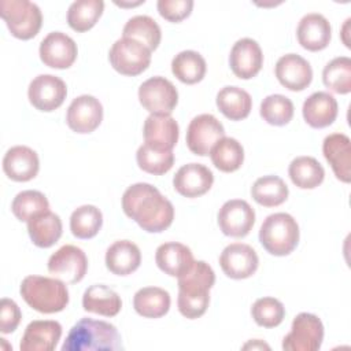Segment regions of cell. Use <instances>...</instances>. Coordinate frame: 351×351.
<instances>
[{"label":"cell","mask_w":351,"mask_h":351,"mask_svg":"<svg viewBox=\"0 0 351 351\" xmlns=\"http://www.w3.org/2000/svg\"><path fill=\"white\" fill-rule=\"evenodd\" d=\"M122 210L148 233L166 230L174 219V207L159 189L148 182H136L122 195Z\"/></svg>","instance_id":"obj_1"},{"label":"cell","mask_w":351,"mask_h":351,"mask_svg":"<svg viewBox=\"0 0 351 351\" xmlns=\"http://www.w3.org/2000/svg\"><path fill=\"white\" fill-rule=\"evenodd\" d=\"M215 284V273L204 261H195L186 273L178 277L177 306L188 319L202 317L210 303V289Z\"/></svg>","instance_id":"obj_2"},{"label":"cell","mask_w":351,"mask_h":351,"mask_svg":"<svg viewBox=\"0 0 351 351\" xmlns=\"http://www.w3.org/2000/svg\"><path fill=\"white\" fill-rule=\"evenodd\" d=\"M118 329L106 321L81 318L62 344V351H118L122 350Z\"/></svg>","instance_id":"obj_3"},{"label":"cell","mask_w":351,"mask_h":351,"mask_svg":"<svg viewBox=\"0 0 351 351\" xmlns=\"http://www.w3.org/2000/svg\"><path fill=\"white\" fill-rule=\"evenodd\" d=\"M23 300L36 311L53 314L69 304V289L64 281L44 276H26L19 288Z\"/></svg>","instance_id":"obj_4"},{"label":"cell","mask_w":351,"mask_h":351,"mask_svg":"<svg viewBox=\"0 0 351 351\" xmlns=\"http://www.w3.org/2000/svg\"><path fill=\"white\" fill-rule=\"evenodd\" d=\"M299 225L288 213H274L266 217L259 229L262 247L274 256L289 255L299 243Z\"/></svg>","instance_id":"obj_5"},{"label":"cell","mask_w":351,"mask_h":351,"mask_svg":"<svg viewBox=\"0 0 351 351\" xmlns=\"http://www.w3.org/2000/svg\"><path fill=\"white\" fill-rule=\"evenodd\" d=\"M0 15L10 33L19 40L36 37L43 25L40 7L29 0H1Z\"/></svg>","instance_id":"obj_6"},{"label":"cell","mask_w":351,"mask_h":351,"mask_svg":"<svg viewBox=\"0 0 351 351\" xmlns=\"http://www.w3.org/2000/svg\"><path fill=\"white\" fill-rule=\"evenodd\" d=\"M151 51L141 43L122 37L117 40L108 52V60L115 71L134 77L145 71L151 63Z\"/></svg>","instance_id":"obj_7"},{"label":"cell","mask_w":351,"mask_h":351,"mask_svg":"<svg viewBox=\"0 0 351 351\" xmlns=\"http://www.w3.org/2000/svg\"><path fill=\"white\" fill-rule=\"evenodd\" d=\"M324 340V324L311 313H299L293 321L289 333L282 340L285 351H315Z\"/></svg>","instance_id":"obj_8"},{"label":"cell","mask_w":351,"mask_h":351,"mask_svg":"<svg viewBox=\"0 0 351 351\" xmlns=\"http://www.w3.org/2000/svg\"><path fill=\"white\" fill-rule=\"evenodd\" d=\"M138 101L149 114L170 115L178 103V92L171 81L156 75L140 85Z\"/></svg>","instance_id":"obj_9"},{"label":"cell","mask_w":351,"mask_h":351,"mask_svg":"<svg viewBox=\"0 0 351 351\" xmlns=\"http://www.w3.org/2000/svg\"><path fill=\"white\" fill-rule=\"evenodd\" d=\"M222 137H225L223 125L213 114H200L189 122L185 140L192 154L207 156Z\"/></svg>","instance_id":"obj_10"},{"label":"cell","mask_w":351,"mask_h":351,"mask_svg":"<svg viewBox=\"0 0 351 351\" xmlns=\"http://www.w3.org/2000/svg\"><path fill=\"white\" fill-rule=\"evenodd\" d=\"M88 270V258L85 252L73 244H66L53 252L48 259V271L67 282H80Z\"/></svg>","instance_id":"obj_11"},{"label":"cell","mask_w":351,"mask_h":351,"mask_svg":"<svg viewBox=\"0 0 351 351\" xmlns=\"http://www.w3.org/2000/svg\"><path fill=\"white\" fill-rule=\"evenodd\" d=\"M67 96L64 81L52 74H40L32 80L27 89L30 104L44 112L59 108Z\"/></svg>","instance_id":"obj_12"},{"label":"cell","mask_w":351,"mask_h":351,"mask_svg":"<svg viewBox=\"0 0 351 351\" xmlns=\"http://www.w3.org/2000/svg\"><path fill=\"white\" fill-rule=\"evenodd\" d=\"M217 218L218 226L225 236L240 239L251 232L255 223V211L248 202L230 199L222 204Z\"/></svg>","instance_id":"obj_13"},{"label":"cell","mask_w":351,"mask_h":351,"mask_svg":"<svg viewBox=\"0 0 351 351\" xmlns=\"http://www.w3.org/2000/svg\"><path fill=\"white\" fill-rule=\"evenodd\" d=\"M41 62L51 69H69L77 59L78 48L75 41L62 32L48 33L38 48Z\"/></svg>","instance_id":"obj_14"},{"label":"cell","mask_w":351,"mask_h":351,"mask_svg":"<svg viewBox=\"0 0 351 351\" xmlns=\"http://www.w3.org/2000/svg\"><path fill=\"white\" fill-rule=\"evenodd\" d=\"M222 271L233 280H244L255 274L259 266L256 251L244 243H232L226 245L219 255Z\"/></svg>","instance_id":"obj_15"},{"label":"cell","mask_w":351,"mask_h":351,"mask_svg":"<svg viewBox=\"0 0 351 351\" xmlns=\"http://www.w3.org/2000/svg\"><path fill=\"white\" fill-rule=\"evenodd\" d=\"M103 121V106L92 95H81L75 97L66 112L67 126L80 134L92 133Z\"/></svg>","instance_id":"obj_16"},{"label":"cell","mask_w":351,"mask_h":351,"mask_svg":"<svg viewBox=\"0 0 351 351\" xmlns=\"http://www.w3.org/2000/svg\"><path fill=\"white\" fill-rule=\"evenodd\" d=\"M263 64V53L259 44L248 37L237 40L229 55V66L232 73L240 80L255 77Z\"/></svg>","instance_id":"obj_17"},{"label":"cell","mask_w":351,"mask_h":351,"mask_svg":"<svg viewBox=\"0 0 351 351\" xmlns=\"http://www.w3.org/2000/svg\"><path fill=\"white\" fill-rule=\"evenodd\" d=\"M214 184L213 171L202 163L181 166L173 177L174 189L184 197H199L207 193Z\"/></svg>","instance_id":"obj_18"},{"label":"cell","mask_w":351,"mask_h":351,"mask_svg":"<svg viewBox=\"0 0 351 351\" xmlns=\"http://www.w3.org/2000/svg\"><path fill=\"white\" fill-rule=\"evenodd\" d=\"M278 82L293 92L304 90L313 80V69L310 63L298 53L282 55L274 67Z\"/></svg>","instance_id":"obj_19"},{"label":"cell","mask_w":351,"mask_h":351,"mask_svg":"<svg viewBox=\"0 0 351 351\" xmlns=\"http://www.w3.org/2000/svg\"><path fill=\"white\" fill-rule=\"evenodd\" d=\"M3 170L12 181H30L40 170L38 155L34 149L26 145L11 147L3 158Z\"/></svg>","instance_id":"obj_20"},{"label":"cell","mask_w":351,"mask_h":351,"mask_svg":"<svg viewBox=\"0 0 351 351\" xmlns=\"http://www.w3.org/2000/svg\"><path fill=\"white\" fill-rule=\"evenodd\" d=\"M296 37L304 49L311 52L322 51L330 43L332 27L322 14L310 12L299 21Z\"/></svg>","instance_id":"obj_21"},{"label":"cell","mask_w":351,"mask_h":351,"mask_svg":"<svg viewBox=\"0 0 351 351\" xmlns=\"http://www.w3.org/2000/svg\"><path fill=\"white\" fill-rule=\"evenodd\" d=\"M62 337V325L52 319L32 321L21 339V351H52Z\"/></svg>","instance_id":"obj_22"},{"label":"cell","mask_w":351,"mask_h":351,"mask_svg":"<svg viewBox=\"0 0 351 351\" xmlns=\"http://www.w3.org/2000/svg\"><path fill=\"white\" fill-rule=\"evenodd\" d=\"M322 154L341 182L351 181V140L344 133H332L324 138Z\"/></svg>","instance_id":"obj_23"},{"label":"cell","mask_w":351,"mask_h":351,"mask_svg":"<svg viewBox=\"0 0 351 351\" xmlns=\"http://www.w3.org/2000/svg\"><path fill=\"white\" fill-rule=\"evenodd\" d=\"M144 143L151 147L173 151L178 141L180 128L177 121L171 115L149 114L143 126Z\"/></svg>","instance_id":"obj_24"},{"label":"cell","mask_w":351,"mask_h":351,"mask_svg":"<svg viewBox=\"0 0 351 351\" xmlns=\"http://www.w3.org/2000/svg\"><path fill=\"white\" fill-rule=\"evenodd\" d=\"M339 112L336 99L328 92H314L303 103L302 114L306 123L314 129L332 125Z\"/></svg>","instance_id":"obj_25"},{"label":"cell","mask_w":351,"mask_h":351,"mask_svg":"<svg viewBox=\"0 0 351 351\" xmlns=\"http://www.w3.org/2000/svg\"><path fill=\"white\" fill-rule=\"evenodd\" d=\"M155 262L165 274L178 278L189 270L195 259L189 247L182 243L169 241L156 248Z\"/></svg>","instance_id":"obj_26"},{"label":"cell","mask_w":351,"mask_h":351,"mask_svg":"<svg viewBox=\"0 0 351 351\" xmlns=\"http://www.w3.org/2000/svg\"><path fill=\"white\" fill-rule=\"evenodd\" d=\"M106 266L117 276H128L136 271L141 263V252L130 240L114 241L106 251Z\"/></svg>","instance_id":"obj_27"},{"label":"cell","mask_w":351,"mask_h":351,"mask_svg":"<svg viewBox=\"0 0 351 351\" xmlns=\"http://www.w3.org/2000/svg\"><path fill=\"white\" fill-rule=\"evenodd\" d=\"M82 307L88 313L115 317L122 308L121 296L104 284H93L82 295Z\"/></svg>","instance_id":"obj_28"},{"label":"cell","mask_w":351,"mask_h":351,"mask_svg":"<svg viewBox=\"0 0 351 351\" xmlns=\"http://www.w3.org/2000/svg\"><path fill=\"white\" fill-rule=\"evenodd\" d=\"M63 232L62 219L52 211L41 213L27 221V233L36 247L49 248L60 239Z\"/></svg>","instance_id":"obj_29"},{"label":"cell","mask_w":351,"mask_h":351,"mask_svg":"<svg viewBox=\"0 0 351 351\" xmlns=\"http://www.w3.org/2000/svg\"><path fill=\"white\" fill-rule=\"evenodd\" d=\"M170 293L159 287L140 288L133 296L136 313L144 318H160L170 308Z\"/></svg>","instance_id":"obj_30"},{"label":"cell","mask_w":351,"mask_h":351,"mask_svg":"<svg viewBox=\"0 0 351 351\" xmlns=\"http://www.w3.org/2000/svg\"><path fill=\"white\" fill-rule=\"evenodd\" d=\"M218 110L230 121L245 119L252 108L250 93L239 86H223L215 99Z\"/></svg>","instance_id":"obj_31"},{"label":"cell","mask_w":351,"mask_h":351,"mask_svg":"<svg viewBox=\"0 0 351 351\" xmlns=\"http://www.w3.org/2000/svg\"><path fill=\"white\" fill-rule=\"evenodd\" d=\"M171 71L178 81L186 85L200 82L207 71L204 58L192 49L178 52L171 60Z\"/></svg>","instance_id":"obj_32"},{"label":"cell","mask_w":351,"mask_h":351,"mask_svg":"<svg viewBox=\"0 0 351 351\" xmlns=\"http://www.w3.org/2000/svg\"><path fill=\"white\" fill-rule=\"evenodd\" d=\"M291 181L300 189H314L322 184L325 170L313 156H298L288 167Z\"/></svg>","instance_id":"obj_33"},{"label":"cell","mask_w":351,"mask_h":351,"mask_svg":"<svg viewBox=\"0 0 351 351\" xmlns=\"http://www.w3.org/2000/svg\"><path fill=\"white\" fill-rule=\"evenodd\" d=\"M122 37L133 38L145 45L152 52L160 44L162 32L154 18L148 15H136L125 23Z\"/></svg>","instance_id":"obj_34"},{"label":"cell","mask_w":351,"mask_h":351,"mask_svg":"<svg viewBox=\"0 0 351 351\" xmlns=\"http://www.w3.org/2000/svg\"><path fill=\"white\" fill-rule=\"evenodd\" d=\"M288 186L278 176L259 177L251 186L252 199L263 207H276L288 199Z\"/></svg>","instance_id":"obj_35"},{"label":"cell","mask_w":351,"mask_h":351,"mask_svg":"<svg viewBox=\"0 0 351 351\" xmlns=\"http://www.w3.org/2000/svg\"><path fill=\"white\" fill-rule=\"evenodd\" d=\"M104 11L101 0H78L70 4L67 11V23L77 32L84 33L90 30L100 19Z\"/></svg>","instance_id":"obj_36"},{"label":"cell","mask_w":351,"mask_h":351,"mask_svg":"<svg viewBox=\"0 0 351 351\" xmlns=\"http://www.w3.org/2000/svg\"><path fill=\"white\" fill-rule=\"evenodd\" d=\"M213 165L223 173L239 170L244 162V148L233 137H222L210 151Z\"/></svg>","instance_id":"obj_37"},{"label":"cell","mask_w":351,"mask_h":351,"mask_svg":"<svg viewBox=\"0 0 351 351\" xmlns=\"http://www.w3.org/2000/svg\"><path fill=\"white\" fill-rule=\"evenodd\" d=\"M103 225L101 211L92 204H84L75 208L70 217V230L77 239L95 237Z\"/></svg>","instance_id":"obj_38"},{"label":"cell","mask_w":351,"mask_h":351,"mask_svg":"<svg viewBox=\"0 0 351 351\" xmlns=\"http://www.w3.org/2000/svg\"><path fill=\"white\" fill-rule=\"evenodd\" d=\"M324 85L335 93L347 95L351 92V59L337 56L322 70Z\"/></svg>","instance_id":"obj_39"},{"label":"cell","mask_w":351,"mask_h":351,"mask_svg":"<svg viewBox=\"0 0 351 351\" xmlns=\"http://www.w3.org/2000/svg\"><path fill=\"white\" fill-rule=\"evenodd\" d=\"M136 160L143 171L154 176H162L173 167L174 154L173 151L159 149L144 143L136 152Z\"/></svg>","instance_id":"obj_40"},{"label":"cell","mask_w":351,"mask_h":351,"mask_svg":"<svg viewBox=\"0 0 351 351\" xmlns=\"http://www.w3.org/2000/svg\"><path fill=\"white\" fill-rule=\"evenodd\" d=\"M293 111L292 100L280 93L266 96L259 108V114L263 121L273 126H284L289 123L293 118Z\"/></svg>","instance_id":"obj_41"},{"label":"cell","mask_w":351,"mask_h":351,"mask_svg":"<svg viewBox=\"0 0 351 351\" xmlns=\"http://www.w3.org/2000/svg\"><path fill=\"white\" fill-rule=\"evenodd\" d=\"M49 210V202L47 196L40 191H22L19 192L12 203H11V211L15 215L16 219L27 222L30 218L45 213Z\"/></svg>","instance_id":"obj_42"},{"label":"cell","mask_w":351,"mask_h":351,"mask_svg":"<svg viewBox=\"0 0 351 351\" xmlns=\"http://www.w3.org/2000/svg\"><path fill=\"white\" fill-rule=\"evenodd\" d=\"M251 315L256 325L263 328H276L282 322L285 317V307L278 299L265 296L254 302L251 307Z\"/></svg>","instance_id":"obj_43"},{"label":"cell","mask_w":351,"mask_h":351,"mask_svg":"<svg viewBox=\"0 0 351 351\" xmlns=\"http://www.w3.org/2000/svg\"><path fill=\"white\" fill-rule=\"evenodd\" d=\"M156 8L162 18H165L169 22L178 23L191 15L193 10V1L192 0H159L156 3Z\"/></svg>","instance_id":"obj_44"},{"label":"cell","mask_w":351,"mask_h":351,"mask_svg":"<svg viewBox=\"0 0 351 351\" xmlns=\"http://www.w3.org/2000/svg\"><path fill=\"white\" fill-rule=\"evenodd\" d=\"M22 318L19 306L8 298H3L0 302V332L7 335L12 333Z\"/></svg>","instance_id":"obj_45"},{"label":"cell","mask_w":351,"mask_h":351,"mask_svg":"<svg viewBox=\"0 0 351 351\" xmlns=\"http://www.w3.org/2000/svg\"><path fill=\"white\" fill-rule=\"evenodd\" d=\"M243 348L244 350H247V348H252V350H255V348H266V350H269L270 347L266 344V343H263L262 340H259V339H256V340H252V341H248L247 344H244L243 346Z\"/></svg>","instance_id":"obj_46"},{"label":"cell","mask_w":351,"mask_h":351,"mask_svg":"<svg viewBox=\"0 0 351 351\" xmlns=\"http://www.w3.org/2000/svg\"><path fill=\"white\" fill-rule=\"evenodd\" d=\"M115 4L119 5V7H136V5L144 4V0L143 1H137V3H115Z\"/></svg>","instance_id":"obj_47"}]
</instances>
